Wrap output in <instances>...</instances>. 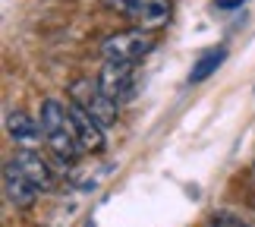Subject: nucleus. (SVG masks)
<instances>
[{
  "label": "nucleus",
  "mask_w": 255,
  "mask_h": 227,
  "mask_svg": "<svg viewBox=\"0 0 255 227\" xmlns=\"http://www.w3.org/2000/svg\"><path fill=\"white\" fill-rule=\"evenodd\" d=\"M38 123H41V139L47 145V152L54 155L57 164L70 167L79 161V155L85 152L79 136H76L73 123H70V111L66 104H60L57 98H44L38 107Z\"/></svg>",
  "instance_id": "1"
},
{
  "label": "nucleus",
  "mask_w": 255,
  "mask_h": 227,
  "mask_svg": "<svg viewBox=\"0 0 255 227\" xmlns=\"http://www.w3.org/2000/svg\"><path fill=\"white\" fill-rule=\"evenodd\" d=\"M158 38H154L151 28H126V32H114L101 41V57L104 60H126V63H135L142 60L145 54L154 51Z\"/></svg>",
  "instance_id": "2"
},
{
  "label": "nucleus",
  "mask_w": 255,
  "mask_h": 227,
  "mask_svg": "<svg viewBox=\"0 0 255 227\" xmlns=\"http://www.w3.org/2000/svg\"><path fill=\"white\" fill-rule=\"evenodd\" d=\"M107 9H114L117 16L129 19L139 28H151L158 32L170 22V0H104Z\"/></svg>",
  "instance_id": "3"
},
{
  "label": "nucleus",
  "mask_w": 255,
  "mask_h": 227,
  "mask_svg": "<svg viewBox=\"0 0 255 227\" xmlns=\"http://www.w3.org/2000/svg\"><path fill=\"white\" fill-rule=\"evenodd\" d=\"M70 101L85 107V111L92 114L104 130L117 123V104H120V101H114V98L98 85V79H95V82H92V79H76L73 88H70Z\"/></svg>",
  "instance_id": "4"
},
{
  "label": "nucleus",
  "mask_w": 255,
  "mask_h": 227,
  "mask_svg": "<svg viewBox=\"0 0 255 227\" xmlns=\"http://www.w3.org/2000/svg\"><path fill=\"white\" fill-rule=\"evenodd\" d=\"M98 85L104 88L114 101H123V98L132 95V85H135V63H126V60H104L101 63V73H98Z\"/></svg>",
  "instance_id": "5"
},
{
  "label": "nucleus",
  "mask_w": 255,
  "mask_h": 227,
  "mask_svg": "<svg viewBox=\"0 0 255 227\" xmlns=\"http://www.w3.org/2000/svg\"><path fill=\"white\" fill-rule=\"evenodd\" d=\"M13 161L22 167V174L38 186V193H51L57 186L54 164H47V158H41V152L28 149V145H19V152L13 155Z\"/></svg>",
  "instance_id": "6"
},
{
  "label": "nucleus",
  "mask_w": 255,
  "mask_h": 227,
  "mask_svg": "<svg viewBox=\"0 0 255 227\" xmlns=\"http://www.w3.org/2000/svg\"><path fill=\"white\" fill-rule=\"evenodd\" d=\"M3 193H6L9 205H16V209H32L35 199L41 196V193H38V186L22 174V167H19L13 158L3 164Z\"/></svg>",
  "instance_id": "7"
},
{
  "label": "nucleus",
  "mask_w": 255,
  "mask_h": 227,
  "mask_svg": "<svg viewBox=\"0 0 255 227\" xmlns=\"http://www.w3.org/2000/svg\"><path fill=\"white\" fill-rule=\"evenodd\" d=\"M66 111H70V123H73L76 136H79L82 149H85V152H104V145H107V139H104V126L98 123L95 117L85 111V107L76 104V101L66 104Z\"/></svg>",
  "instance_id": "8"
},
{
  "label": "nucleus",
  "mask_w": 255,
  "mask_h": 227,
  "mask_svg": "<svg viewBox=\"0 0 255 227\" xmlns=\"http://www.w3.org/2000/svg\"><path fill=\"white\" fill-rule=\"evenodd\" d=\"M6 133L16 145L41 142V123H38V117H28L22 111H6Z\"/></svg>",
  "instance_id": "9"
},
{
  "label": "nucleus",
  "mask_w": 255,
  "mask_h": 227,
  "mask_svg": "<svg viewBox=\"0 0 255 227\" xmlns=\"http://www.w3.org/2000/svg\"><path fill=\"white\" fill-rule=\"evenodd\" d=\"M224 57H227V51H224V47H214V51H208L202 57L199 63L192 66V73H189V82H205V79H208L214 70H218V66L224 63Z\"/></svg>",
  "instance_id": "10"
},
{
  "label": "nucleus",
  "mask_w": 255,
  "mask_h": 227,
  "mask_svg": "<svg viewBox=\"0 0 255 227\" xmlns=\"http://www.w3.org/2000/svg\"><path fill=\"white\" fill-rule=\"evenodd\" d=\"M202 227H252L249 221H243L240 215H233V212H224V209H214L205 215V221Z\"/></svg>",
  "instance_id": "11"
},
{
  "label": "nucleus",
  "mask_w": 255,
  "mask_h": 227,
  "mask_svg": "<svg viewBox=\"0 0 255 227\" xmlns=\"http://www.w3.org/2000/svg\"><path fill=\"white\" fill-rule=\"evenodd\" d=\"M211 3L218 6V9H224V13H230V9H240L246 0H211Z\"/></svg>",
  "instance_id": "12"
},
{
  "label": "nucleus",
  "mask_w": 255,
  "mask_h": 227,
  "mask_svg": "<svg viewBox=\"0 0 255 227\" xmlns=\"http://www.w3.org/2000/svg\"><path fill=\"white\" fill-rule=\"evenodd\" d=\"M249 171H252V180H255V161H252V167H249Z\"/></svg>",
  "instance_id": "13"
}]
</instances>
